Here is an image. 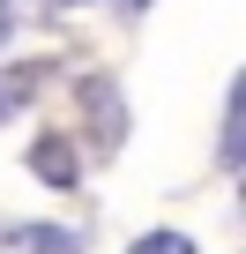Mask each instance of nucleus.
Returning <instances> with one entry per match:
<instances>
[{
    "label": "nucleus",
    "mask_w": 246,
    "mask_h": 254,
    "mask_svg": "<svg viewBox=\"0 0 246 254\" xmlns=\"http://www.w3.org/2000/svg\"><path fill=\"white\" fill-rule=\"evenodd\" d=\"M0 254H75V239L60 224H8L0 232Z\"/></svg>",
    "instance_id": "nucleus-1"
},
{
    "label": "nucleus",
    "mask_w": 246,
    "mask_h": 254,
    "mask_svg": "<svg viewBox=\"0 0 246 254\" xmlns=\"http://www.w3.org/2000/svg\"><path fill=\"white\" fill-rule=\"evenodd\" d=\"M30 165H38V180H45V187H75V150H67L60 135H45V142L30 150Z\"/></svg>",
    "instance_id": "nucleus-2"
},
{
    "label": "nucleus",
    "mask_w": 246,
    "mask_h": 254,
    "mask_svg": "<svg viewBox=\"0 0 246 254\" xmlns=\"http://www.w3.org/2000/svg\"><path fill=\"white\" fill-rule=\"evenodd\" d=\"M127 254H194V239H187V232H142Z\"/></svg>",
    "instance_id": "nucleus-3"
},
{
    "label": "nucleus",
    "mask_w": 246,
    "mask_h": 254,
    "mask_svg": "<svg viewBox=\"0 0 246 254\" xmlns=\"http://www.w3.org/2000/svg\"><path fill=\"white\" fill-rule=\"evenodd\" d=\"M8 30H15V0H0V45H8Z\"/></svg>",
    "instance_id": "nucleus-4"
},
{
    "label": "nucleus",
    "mask_w": 246,
    "mask_h": 254,
    "mask_svg": "<svg viewBox=\"0 0 246 254\" xmlns=\"http://www.w3.org/2000/svg\"><path fill=\"white\" fill-rule=\"evenodd\" d=\"M60 8H82V0H60Z\"/></svg>",
    "instance_id": "nucleus-5"
}]
</instances>
